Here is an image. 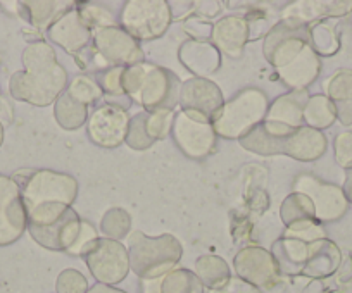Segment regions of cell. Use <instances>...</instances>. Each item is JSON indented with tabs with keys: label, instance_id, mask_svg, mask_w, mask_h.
I'll list each match as a JSON object with an SVG mask.
<instances>
[{
	"label": "cell",
	"instance_id": "cell-1",
	"mask_svg": "<svg viewBox=\"0 0 352 293\" xmlns=\"http://www.w3.org/2000/svg\"><path fill=\"white\" fill-rule=\"evenodd\" d=\"M25 71H18L9 80V90L18 100L47 106L59 95L66 82V73L56 62L52 49L45 43H33L23 54Z\"/></svg>",
	"mask_w": 352,
	"mask_h": 293
},
{
	"label": "cell",
	"instance_id": "cell-2",
	"mask_svg": "<svg viewBox=\"0 0 352 293\" xmlns=\"http://www.w3.org/2000/svg\"><path fill=\"white\" fill-rule=\"evenodd\" d=\"M26 228L42 247L69 250L81 230L76 212L60 202H45L26 211Z\"/></svg>",
	"mask_w": 352,
	"mask_h": 293
},
{
	"label": "cell",
	"instance_id": "cell-3",
	"mask_svg": "<svg viewBox=\"0 0 352 293\" xmlns=\"http://www.w3.org/2000/svg\"><path fill=\"white\" fill-rule=\"evenodd\" d=\"M130 244V266L144 279H157L171 272L182 257L180 244L171 237L145 238L135 233Z\"/></svg>",
	"mask_w": 352,
	"mask_h": 293
},
{
	"label": "cell",
	"instance_id": "cell-4",
	"mask_svg": "<svg viewBox=\"0 0 352 293\" xmlns=\"http://www.w3.org/2000/svg\"><path fill=\"white\" fill-rule=\"evenodd\" d=\"M266 113V97L257 90H247L226 104L214 116V128L223 137H240Z\"/></svg>",
	"mask_w": 352,
	"mask_h": 293
},
{
	"label": "cell",
	"instance_id": "cell-5",
	"mask_svg": "<svg viewBox=\"0 0 352 293\" xmlns=\"http://www.w3.org/2000/svg\"><path fill=\"white\" fill-rule=\"evenodd\" d=\"M74 195H76V181L52 171H36L30 174L26 183L21 187V197L26 211L45 202H60L67 205L71 204Z\"/></svg>",
	"mask_w": 352,
	"mask_h": 293
},
{
	"label": "cell",
	"instance_id": "cell-6",
	"mask_svg": "<svg viewBox=\"0 0 352 293\" xmlns=\"http://www.w3.org/2000/svg\"><path fill=\"white\" fill-rule=\"evenodd\" d=\"M94 278L100 285L113 286L123 281L130 271V257L121 244L114 240H97L85 254Z\"/></svg>",
	"mask_w": 352,
	"mask_h": 293
},
{
	"label": "cell",
	"instance_id": "cell-7",
	"mask_svg": "<svg viewBox=\"0 0 352 293\" xmlns=\"http://www.w3.org/2000/svg\"><path fill=\"white\" fill-rule=\"evenodd\" d=\"M26 230V209L21 187L12 178L0 174V247L11 245Z\"/></svg>",
	"mask_w": 352,
	"mask_h": 293
},
{
	"label": "cell",
	"instance_id": "cell-8",
	"mask_svg": "<svg viewBox=\"0 0 352 293\" xmlns=\"http://www.w3.org/2000/svg\"><path fill=\"white\" fill-rule=\"evenodd\" d=\"M166 2H130L123 11V25L137 38H155L169 25Z\"/></svg>",
	"mask_w": 352,
	"mask_h": 293
},
{
	"label": "cell",
	"instance_id": "cell-9",
	"mask_svg": "<svg viewBox=\"0 0 352 293\" xmlns=\"http://www.w3.org/2000/svg\"><path fill=\"white\" fill-rule=\"evenodd\" d=\"M90 138L100 147H116L128 133V116L116 106H102L88 121Z\"/></svg>",
	"mask_w": 352,
	"mask_h": 293
},
{
	"label": "cell",
	"instance_id": "cell-10",
	"mask_svg": "<svg viewBox=\"0 0 352 293\" xmlns=\"http://www.w3.org/2000/svg\"><path fill=\"white\" fill-rule=\"evenodd\" d=\"M221 92L218 86L206 80H192L182 90V106L187 116L197 121H208L209 116H216L221 109Z\"/></svg>",
	"mask_w": 352,
	"mask_h": 293
},
{
	"label": "cell",
	"instance_id": "cell-11",
	"mask_svg": "<svg viewBox=\"0 0 352 293\" xmlns=\"http://www.w3.org/2000/svg\"><path fill=\"white\" fill-rule=\"evenodd\" d=\"M235 269L239 278L245 279L254 286H272L278 279V266L268 252L261 248H247L235 259Z\"/></svg>",
	"mask_w": 352,
	"mask_h": 293
},
{
	"label": "cell",
	"instance_id": "cell-12",
	"mask_svg": "<svg viewBox=\"0 0 352 293\" xmlns=\"http://www.w3.org/2000/svg\"><path fill=\"white\" fill-rule=\"evenodd\" d=\"M175 138L182 149L192 157L208 156L214 147V134L211 126L204 121L187 116L185 113L176 117Z\"/></svg>",
	"mask_w": 352,
	"mask_h": 293
},
{
	"label": "cell",
	"instance_id": "cell-13",
	"mask_svg": "<svg viewBox=\"0 0 352 293\" xmlns=\"http://www.w3.org/2000/svg\"><path fill=\"white\" fill-rule=\"evenodd\" d=\"M299 183L302 185V190H306L313 197L316 218L331 221L344 214L345 207H347V198H345L344 191L338 190L337 187L318 183V181L307 180V178L299 180Z\"/></svg>",
	"mask_w": 352,
	"mask_h": 293
},
{
	"label": "cell",
	"instance_id": "cell-14",
	"mask_svg": "<svg viewBox=\"0 0 352 293\" xmlns=\"http://www.w3.org/2000/svg\"><path fill=\"white\" fill-rule=\"evenodd\" d=\"M96 43L100 52L111 62H137L142 60V52L130 35L116 28H100L96 35Z\"/></svg>",
	"mask_w": 352,
	"mask_h": 293
},
{
	"label": "cell",
	"instance_id": "cell-15",
	"mask_svg": "<svg viewBox=\"0 0 352 293\" xmlns=\"http://www.w3.org/2000/svg\"><path fill=\"white\" fill-rule=\"evenodd\" d=\"M49 35L54 42L66 47L69 52H76L88 42L90 33H88V26L81 19L80 11H71L50 28Z\"/></svg>",
	"mask_w": 352,
	"mask_h": 293
},
{
	"label": "cell",
	"instance_id": "cell-16",
	"mask_svg": "<svg viewBox=\"0 0 352 293\" xmlns=\"http://www.w3.org/2000/svg\"><path fill=\"white\" fill-rule=\"evenodd\" d=\"M328 95L342 124H352V73L338 71L328 85Z\"/></svg>",
	"mask_w": 352,
	"mask_h": 293
},
{
	"label": "cell",
	"instance_id": "cell-17",
	"mask_svg": "<svg viewBox=\"0 0 352 293\" xmlns=\"http://www.w3.org/2000/svg\"><path fill=\"white\" fill-rule=\"evenodd\" d=\"M197 278L202 285L209 288H219L230 279V269L223 259L218 257H201L195 264Z\"/></svg>",
	"mask_w": 352,
	"mask_h": 293
},
{
	"label": "cell",
	"instance_id": "cell-18",
	"mask_svg": "<svg viewBox=\"0 0 352 293\" xmlns=\"http://www.w3.org/2000/svg\"><path fill=\"white\" fill-rule=\"evenodd\" d=\"M161 293H204V285L194 272L176 269L162 278Z\"/></svg>",
	"mask_w": 352,
	"mask_h": 293
},
{
	"label": "cell",
	"instance_id": "cell-19",
	"mask_svg": "<svg viewBox=\"0 0 352 293\" xmlns=\"http://www.w3.org/2000/svg\"><path fill=\"white\" fill-rule=\"evenodd\" d=\"M304 117L309 124H313L314 128H328L331 126V123L337 117L335 113L333 104L330 102L328 97L316 95L306 104V109H304Z\"/></svg>",
	"mask_w": 352,
	"mask_h": 293
},
{
	"label": "cell",
	"instance_id": "cell-20",
	"mask_svg": "<svg viewBox=\"0 0 352 293\" xmlns=\"http://www.w3.org/2000/svg\"><path fill=\"white\" fill-rule=\"evenodd\" d=\"M338 262H340L338 248L331 242H327L324 252H321L320 255H313L307 268L304 269V272L309 276H314V278H323V276L331 274L337 269Z\"/></svg>",
	"mask_w": 352,
	"mask_h": 293
},
{
	"label": "cell",
	"instance_id": "cell-21",
	"mask_svg": "<svg viewBox=\"0 0 352 293\" xmlns=\"http://www.w3.org/2000/svg\"><path fill=\"white\" fill-rule=\"evenodd\" d=\"M57 293H87L88 283L76 269H66L57 278Z\"/></svg>",
	"mask_w": 352,
	"mask_h": 293
},
{
	"label": "cell",
	"instance_id": "cell-22",
	"mask_svg": "<svg viewBox=\"0 0 352 293\" xmlns=\"http://www.w3.org/2000/svg\"><path fill=\"white\" fill-rule=\"evenodd\" d=\"M171 110L169 109H162V110H155L151 117L145 119V130H147V138H161L164 137L166 131H168L169 123H171Z\"/></svg>",
	"mask_w": 352,
	"mask_h": 293
},
{
	"label": "cell",
	"instance_id": "cell-23",
	"mask_svg": "<svg viewBox=\"0 0 352 293\" xmlns=\"http://www.w3.org/2000/svg\"><path fill=\"white\" fill-rule=\"evenodd\" d=\"M67 93H69L74 100L83 104V106L88 102H94V100L100 95L99 89H97L90 80L85 78V76L74 80V83L71 85V90Z\"/></svg>",
	"mask_w": 352,
	"mask_h": 293
},
{
	"label": "cell",
	"instance_id": "cell-24",
	"mask_svg": "<svg viewBox=\"0 0 352 293\" xmlns=\"http://www.w3.org/2000/svg\"><path fill=\"white\" fill-rule=\"evenodd\" d=\"M335 157L345 169L352 167V133H342L335 138Z\"/></svg>",
	"mask_w": 352,
	"mask_h": 293
},
{
	"label": "cell",
	"instance_id": "cell-25",
	"mask_svg": "<svg viewBox=\"0 0 352 293\" xmlns=\"http://www.w3.org/2000/svg\"><path fill=\"white\" fill-rule=\"evenodd\" d=\"M26 12L30 14V21L33 23V25H47V21L50 19V16H52L54 12V8H56V4H50V2H26V4H23Z\"/></svg>",
	"mask_w": 352,
	"mask_h": 293
},
{
	"label": "cell",
	"instance_id": "cell-26",
	"mask_svg": "<svg viewBox=\"0 0 352 293\" xmlns=\"http://www.w3.org/2000/svg\"><path fill=\"white\" fill-rule=\"evenodd\" d=\"M80 16L87 26H111L114 23L113 16L102 8L81 9Z\"/></svg>",
	"mask_w": 352,
	"mask_h": 293
},
{
	"label": "cell",
	"instance_id": "cell-27",
	"mask_svg": "<svg viewBox=\"0 0 352 293\" xmlns=\"http://www.w3.org/2000/svg\"><path fill=\"white\" fill-rule=\"evenodd\" d=\"M209 293H263L257 286L250 285L245 279L242 278H230L228 281L225 283L219 288L209 290Z\"/></svg>",
	"mask_w": 352,
	"mask_h": 293
},
{
	"label": "cell",
	"instance_id": "cell-28",
	"mask_svg": "<svg viewBox=\"0 0 352 293\" xmlns=\"http://www.w3.org/2000/svg\"><path fill=\"white\" fill-rule=\"evenodd\" d=\"M161 281L162 279H145L144 293H161Z\"/></svg>",
	"mask_w": 352,
	"mask_h": 293
},
{
	"label": "cell",
	"instance_id": "cell-29",
	"mask_svg": "<svg viewBox=\"0 0 352 293\" xmlns=\"http://www.w3.org/2000/svg\"><path fill=\"white\" fill-rule=\"evenodd\" d=\"M87 293H126V292L114 288V286H107V285H100V283H97V285H94V288H88Z\"/></svg>",
	"mask_w": 352,
	"mask_h": 293
},
{
	"label": "cell",
	"instance_id": "cell-30",
	"mask_svg": "<svg viewBox=\"0 0 352 293\" xmlns=\"http://www.w3.org/2000/svg\"><path fill=\"white\" fill-rule=\"evenodd\" d=\"M344 195L349 202H352V167L347 169V176H345L344 183Z\"/></svg>",
	"mask_w": 352,
	"mask_h": 293
},
{
	"label": "cell",
	"instance_id": "cell-31",
	"mask_svg": "<svg viewBox=\"0 0 352 293\" xmlns=\"http://www.w3.org/2000/svg\"><path fill=\"white\" fill-rule=\"evenodd\" d=\"M2 141H4V126L0 123V145H2Z\"/></svg>",
	"mask_w": 352,
	"mask_h": 293
},
{
	"label": "cell",
	"instance_id": "cell-32",
	"mask_svg": "<svg viewBox=\"0 0 352 293\" xmlns=\"http://www.w3.org/2000/svg\"><path fill=\"white\" fill-rule=\"evenodd\" d=\"M0 62H2V56H0Z\"/></svg>",
	"mask_w": 352,
	"mask_h": 293
}]
</instances>
